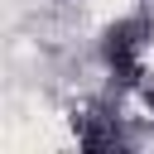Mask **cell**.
I'll use <instances>...</instances> for the list:
<instances>
[{
	"instance_id": "6da1fadb",
	"label": "cell",
	"mask_w": 154,
	"mask_h": 154,
	"mask_svg": "<svg viewBox=\"0 0 154 154\" xmlns=\"http://www.w3.org/2000/svg\"><path fill=\"white\" fill-rule=\"evenodd\" d=\"M149 43H154L149 14H120V19H111L101 29V63H106V72L120 77V82H140Z\"/></svg>"
}]
</instances>
